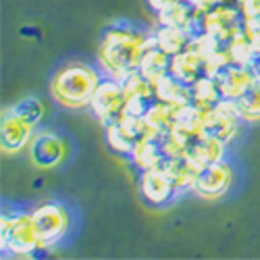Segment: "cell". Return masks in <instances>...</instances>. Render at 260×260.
I'll use <instances>...</instances> for the list:
<instances>
[{"label": "cell", "instance_id": "cell-1", "mask_svg": "<svg viewBox=\"0 0 260 260\" xmlns=\"http://www.w3.org/2000/svg\"><path fill=\"white\" fill-rule=\"evenodd\" d=\"M148 36L129 21H115L100 34L98 62L106 75L125 79L140 69V60L146 50Z\"/></svg>", "mask_w": 260, "mask_h": 260}, {"label": "cell", "instance_id": "cell-2", "mask_svg": "<svg viewBox=\"0 0 260 260\" xmlns=\"http://www.w3.org/2000/svg\"><path fill=\"white\" fill-rule=\"evenodd\" d=\"M98 81L100 75L90 64L67 62L52 75L50 94L64 108H83L90 106Z\"/></svg>", "mask_w": 260, "mask_h": 260}, {"label": "cell", "instance_id": "cell-3", "mask_svg": "<svg viewBox=\"0 0 260 260\" xmlns=\"http://www.w3.org/2000/svg\"><path fill=\"white\" fill-rule=\"evenodd\" d=\"M0 246H3L5 256H36V250H40L42 246L31 212H11L9 208H5L3 216H0Z\"/></svg>", "mask_w": 260, "mask_h": 260}, {"label": "cell", "instance_id": "cell-4", "mask_svg": "<svg viewBox=\"0 0 260 260\" xmlns=\"http://www.w3.org/2000/svg\"><path fill=\"white\" fill-rule=\"evenodd\" d=\"M31 219L38 229L40 246L46 250L60 246L73 229V212L62 200H48L36 206L31 210Z\"/></svg>", "mask_w": 260, "mask_h": 260}, {"label": "cell", "instance_id": "cell-5", "mask_svg": "<svg viewBox=\"0 0 260 260\" xmlns=\"http://www.w3.org/2000/svg\"><path fill=\"white\" fill-rule=\"evenodd\" d=\"M125 102H127V98L123 92L121 79L104 75V77H100L96 90L92 94L90 108H92L94 117L100 121V125L106 127V125L119 121L125 115Z\"/></svg>", "mask_w": 260, "mask_h": 260}, {"label": "cell", "instance_id": "cell-6", "mask_svg": "<svg viewBox=\"0 0 260 260\" xmlns=\"http://www.w3.org/2000/svg\"><path fill=\"white\" fill-rule=\"evenodd\" d=\"M148 134V125L144 117H134V115H123L119 121L104 127V138L106 144L113 152L121 158H132L134 150L140 140H144Z\"/></svg>", "mask_w": 260, "mask_h": 260}, {"label": "cell", "instance_id": "cell-7", "mask_svg": "<svg viewBox=\"0 0 260 260\" xmlns=\"http://www.w3.org/2000/svg\"><path fill=\"white\" fill-rule=\"evenodd\" d=\"M246 17L235 5H216L204 13V36L214 38L221 44L229 42L244 29Z\"/></svg>", "mask_w": 260, "mask_h": 260}, {"label": "cell", "instance_id": "cell-8", "mask_svg": "<svg viewBox=\"0 0 260 260\" xmlns=\"http://www.w3.org/2000/svg\"><path fill=\"white\" fill-rule=\"evenodd\" d=\"M214 71H216V67L204 56V52L196 44H193V42L185 50H181V52L171 56V69H169V73L173 77H177L185 85H193L196 81H200L202 77H212Z\"/></svg>", "mask_w": 260, "mask_h": 260}, {"label": "cell", "instance_id": "cell-9", "mask_svg": "<svg viewBox=\"0 0 260 260\" xmlns=\"http://www.w3.org/2000/svg\"><path fill=\"white\" fill-rule=\"evenodd\" d=\"M138 191L142 202L150 208H167L181 196L160 169H148L138 173Z\"/></svg>", "mask_w": 260, "mask_h": 260}, {"label": "cell", "instance_id": "cell-10", "mask_svg": "<svg viewBox=\"0 0 260 260\" xmlns=\"http://www.w3.org/2000/svg\"><path fill=\"white\" fill-rule=\"evenodd\" d=\"M233 183V169L227 160H216L200 167V173L193 181L191 191L206 200H219L231 189Z\"/></svg>", "mask_w": 260, "mask_h": 260}, {"label": "cell", "instance_id": "cell-11", "mask_svg": "<svg viewBox=\"0 0 260 260\" xmlns=\"http://www.w3.org/2000/svg\"><path fill=\"white\" fill-rule=\"evenodd\" d=\"M29 158L40 169H54L67 158V142L52 129H40L31 136Z\"/></svg>", "mask_w": 260, "mask_h": 260}, {"label": "cell", "instance_id": "cell-12", "mask_svg": "<svg viewBox=\"0 0 260 260\" xmlns=\"http://www.w3.org/2000/svg\"><path fill=\"white\" fill-rule=\"evenodd\" d=\"M244 119L237 113V108L231 100H221L216 106H212L204 117V134L225 142L227 146L235 140L240 132V123Z\"/></svg>", "mask_w": 260, "mask_h": 260}, {"label": "cell", "instance_id": "cell-13", "mask_svg": "<svg viewBox=\"0 0 260 260\" xmlns=\"http://www.w3.org/2000/svg\"><path fill=\"white\" fill-rule=\"evenodd\" d=\"M212 79H214L216 88H219V92H221V98L233 102V100H237L246 92V88L256 77L252 75L248 64L225 62V64H221V67L214 71Z\"/></svg>", "mask_w": 260, "mask_h": 260}, {"label": "cell", "instance_id": "cell-14", "mask_svg": "<svg viewBox=\"0 0 260 260\" xmlns=\"http://www.w3.org/2000/svg\"><path fill=\"white\" fill-rule=\"evenodd\" d=\"M31 136L34 127L21 119L13 106L7 108L3 113V123H0V144H3L5 152L15 154L19 150H23L25 146H29Z\"/></svg>", "mask_w": 260, "mask_h": 260}, {"label": "cell", "instance_id": "cell-15", "mask_svg": "<svg viewBox=\"0 0 260 260\" xmlns=\"http://www.w3.org/2000/svg\"><path fill=\"white\" fill-rule=\"evenodd\" d=\"M160 171H165V175L171 179V183L175 185V189L179 193H185L193 187L198 173H200V165L193 162L187 154L183 156H167Z\"/></svg>", "mask_w": 260, "mask_h": 260}, {"label": "cell", "instance_id": "cell-16", "mask_svg": "<svg viewBox=\"0 0 260 260\" xmlns=\"http://www.w3.org/2000/svg\"><path fill=\"white\" fill-rule=\"evenodd\" d=\"M193 162H198L200 167L216 162V160H225L227 154V144L216 140L208 134H198L196 138H191L187 144V152H185Z\"/></svg>", "mask_w": 260, "mask_h": 260}, {"label": "cell", "instance_id": "cell-17", "mask_svg": "<svg viewBox=\"0 0 260 260\" xmlns=\"http://www.w3.org/2000/svg\"><path fill=\"white\" fill-rule=\"evenodd\" d=\"M171 69V54H167L162 48H158L154 44L152 36H148V42H146V50H144V56L140 60V73L150 79V81H156L160 79L162 75H167Z\"/></svg>", "mask_w": 260, "mask_h": 260}, {"label": "cell", "instance_id": "cell-18", "mask_svg": "<svg viewBox=\"0 0 260 260\" xmlns=\"http://www.w3.org/2000/svg\"><path fill=\"white\" fill-rule=\"evenodd\" d=\"M165 158H167V154L162 152L160 140L152 138V136H146L144 140L138 142L129 162L136 167L138 173H142V171H148V169H160Z\"/></svg>", "mask_w": 260, "mask_h": 260}, {"label": "cell", "instance_id": "cell-19", "mask_svg": "<svg viewBox=\"0 0 260 260\" xmlns=\"http://www.w3.org/2000/svg\"><path fill=\"white\" fill-rule=\"evenodd\" d=\"M144 121L148 125V134L152 138L160 140L165 134H169L173 129V123H175V106L160 102V100H154L148 106Z\"/></svg>", "mask_w": 260, "mask_h": 260}, {"label": "cell", "instance_id": "cell-20", "mask_svg": "<svg viewBox=\"0 0 260 260\" xmlns=\"http://www.w3.org/2000/svg\"><path fill=\"white\" fill-rule=\"evenodd\" d=\"M154 94H156V100L160 102L179 106V104L191 102V85H185L177 77L167 73L154 81Z\"/></svg>", "mask_w": 260, "mask_h": 260}, {"label": "cell", "instance_id": "cell-21", "mask_svg": "<svg viewBox=\"0 0 260 260\" xmlns=\"http://www.w3.org/2000/svg\"><path fill=\"white\" fill-rule=\"evenodd\" d=\"M150 36H152L154 44L158 48H162L167 54H177L181 50H185L189 44H191V36L179 27H173V25H165V23H158V27L154 31H150Z\"/></svg>", "mask_w": 260, "mask_h": 260}, {"label": "cell", "instance_id": "cell-22", "mask_svg": "<svg viewBox=\"0 0 260 260\" xmlns=\"http://www.w3.org/2000/svg\"><path fill=\"white\" fill-rule=\"evenodd\" d=\"M233 104L244 121H260V77H256Z\"/></svg>", "mask_w": 260, "mask_h": 260}, {"label": "cell", "instance_id": "cell-23", "mask_svg": "<svg viewBox=\"0 0 260 260\" xmlns=\"http://www.w3.org/2000/svg\"><path fill=\"white\" fill-rule=\"evenodd\" d=\"M223 98L221 92L216 88V83L212 77H202L200 81H196L191 85V104H196L200 111L208 113L212 106H216Z\"/></svg>", "mask_w": 260, "mask_h": 260}, {"label": "cell", "instance_id": "cell-24", "mask_svg": "<svg viewBox=\"0 0 260 260\" xmlns=\"http://www.w3.org/2000/svg\"><path fill=\"white\" fill-rule=\"evenodd\" d=\"M123 83V92L127 100H146V102H154L156 94H154V83L146 79L140 71L127 75L125 79H121Z\"/></svg>", "mask_w": 260, "mask_h": 260}, {"label": "cell", "instance_id": "cell-25", "mask_svg": "<svg viewBox=\"0 0 260 260\" xmlns=\"http://www.w3.org/2000/svg\"><path fill=\"white\" fill-rule=\"evenodd\" d=\"M13 108H15V113L25 123H29L34 129L40 125L42 117H44V104H42L36 96H27L23 100H19L17 104H13Z\"/></svg>", "mask_w": 260, "mask_h": 260}, {"label": "cell", "instance_id": "cell-26", "mask_svg": "<svg viewBox=\"0 0 260 260\" xmlns=\"http://www.w3.org/2000/svg\"><path fill=\"white\" fill-rule=\"evenodd\" d=\"M244 34L250 40V44L254 46L256 52H260V17L254 19H246L244 23Z\"/></svg>", "mask_w": 260, "mask_h": 260}, {"label": "cell", "instance_id": "cell-27", "mask_svg": "<svg viewBox=\"0 0 260 260\" xmlns=\"http://www.w3.org/2000/svg\"><path fill=\"white\" fill-rule=\"evenodd\" d=\"M235 7L242 11V15H244L246 19L260 17V0H237Z\"/></svg>", "mask_w": 260, "mask_h": 260}, {"label": "cell", "instance_id": "cell-28", "mask_svg": "<svg viewBox=\"0 0 260 260\" xmlns=\"http://www.w3.org/2000/svg\"><path fill=\"white\" fill-rule=\"evenodd\" d=\"M175 3H179V0H148V7L152 9L156 15L158 13H162L165 9H169V7H173Z\"/></svg>", "mask_w": 260, "mask_h": 260}, {"label": "cell", "instance_id": "cell-29", "mask_svg": "<svg viewBox=\"0 0 260 260\" xmlns=\"http://www.w3.org/2000/svg\"><path fill=\"white\" fill-rule=\"evenodd\" d=\"M189 3L196 7L198 11H202V13H206V11H210L212 7H216V5H221V0H189Z\"/></svg>", "mask_w": 260, "mask_h": 260}, {"label": "cell", "instance_id": "cell-30", "mask_svg": "<svg viewBox=\"0 0 260 260\" xmlns=\"http://www.w3.org/2000/svg\"><path fill=\"white\" fill-rule=\"evenodd\" d=\"M179 3H185V0H179Z\"/></svg>", "mask_w": 260, "mask_h": 260}]
</instances>
